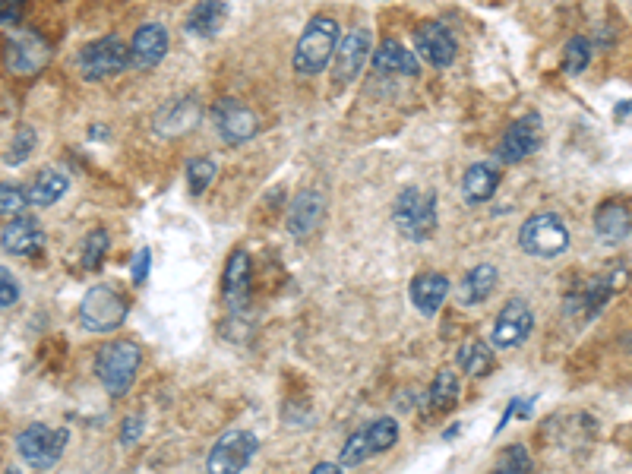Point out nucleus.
<instances>
[{"instance_id":"f257e3e1","label":"nucleus","mask_w":632,"mask_h":474,"mask_svg":"<svg viewBox=\"0 0 632 474\" xmlns=\"http://www.w3.org/2000/svg\"><path fill=\"white\" fill-rule=\"evenodd\" d=\"M339 51V23L332 16H313L294 48V70L304 76L323 73Z\"/></svg>"},{"instance_id":"f8f14e48","label":"nucleus","mask_w":632,"mask_h":474,"mask_svg":"<svg viewBox=\"0 0 632 474\" xmlns=\"http://www.w3.org/2000/svg\"><path fill=\"white\" fill-rule=\"evenodd\" d=\"M531 329H535V316H531V307L525 301H509L497 323H493V345L497 348H519Z\"/></svg>"},{"instance_id":"a878e982","label":"nucleus","mask_w":632,"mask_h":474,"mask_svg":"<svg viewBox=\"0 0 632 474\" xmlns=\"http://www.w3.org/2000/svg\"><path fill=\"white\" fill-rule=\"evenodd\" d=\"M459 367L468 373V377H487L493 370V351L478 339H468L459 348Z\"/></svg>"},{"instance_id":"6e6552de","label":"nucleus","mask_w":632,"mask_h":474,"mask_svg":"<svg viewBox=\"0 0 632 474\" xmlns=\"http://www.w3.org/2000/svg\"><path fill=\"white\" fill-rule=\"evenodd\" d=\"M130 64H133V57L117 35H105V38H98V42H92L79 51V73H83L86 79L117 76V73H124Z\"/></svg>"},{"instance_id":"c756f323","label":"nucleus","mask_w":632,"mask_h":474,"mask_svg":"<svg viewBox=\"0 0 632 474\" xmlns=\"http://www.w3.org/2000/svg\"><path fill=\"white\" fill-rule=\"evenodd\" d=\"M373 456V449H370V437H367V427L361 430H354L348 443L342 446V468H351V465H361L364 459Z\"/></svg>"},{"instance_id":"f03ea898","label":"nucleus","mask_w":632,"mask_h":474,"mask_svg":"<svg viewBox=\"0 0 632 474\" xmlns=\"http://www.w3.org/2000/svg\"><path fill=\"white\" fill-rule=\"evenodd\" d=\"M140 361H143L140 345L127 342V339H114L98 351L95 373H98V380H102V386L108 389V395L117 399V395L130 392V386L136 380V370H140Z\"/></svg>"},{"instance_id":"0eeeda50","label":"nucleus","mask_w":632,"mask_h":474,"mask_svg":"<svg viewBox=\"0 0 632 474\" xmlns=\"http://www.w3.org/2000/svg\"><path fill=\"white\" fill-rule=\"evenodd\" d=\"M127 320V301L108 285H95L79 304V323L89 332H111Z\"/></svg>"},{"instance_id":"ea45409f","label":"nucleus","mask_w":632,"mask_h":474,"mask_svg":"<svg viewBox=\"0 0 632 474\" xmlns=\"http://www.w3.org/2000/svg\"><path fill=\"white\" fill-rule=\"evenodd\" d=\"M16 19H19V7H7L4 16H0V23H4V29H10V23L16 26Z\"/></svg>"},{"instance_id":"20e7f679","label":"nucleus","mask_w":632,"mask_h":474,"mask_svg":"<svg viewBox=\"0 0 632 474\" xmlns=\"http://www.w3.org/2000/svg\"><path fill=\"white\" fill-rule=\"evenodd\" d=\"M392 219L411 241H427V237L437 231V196L421 193L418 187L402 190L392 206Z\"/></svg>"},{"instance_id":"473e14b6","label":"nucleus","mask_w":632,"mask_h":474,"mask_svg":"<svg viewBox=\"0 0 632 474\" xmlns=\"http://www.w3.org/2000/svg\"><path fill=\"white\" fill-rule=\"evenodd\" d=\"M35 143H38L35 130H32L29 124H23V127H19V130L13 133V143H10V149H7V165H23L26 158L32 155Z\"/></svg>"},{"instance_id":"cd10ccee","label":"nucleus","mask_w":632,"mask_h":474,"mask_svg":"<svg viewBox=\"0 0 632 474\" xmlns=\"http://www.w3.org/2000/svg\"><path fill=\"white\" fill-rule=\"evenodd\" d=\"M456 395H459V380H456V373H452V370H443V373H437V380H433L427 402H430L433 411H446L452 402H456Z\"/></svg>"},{"instance_id":"2eb2a0df","label":"nucleus","mask_w":632,"mask_h":474,"mask_svg":"<svg viewBox=\"0 0 632 474\" xmlns=\"http://www.w3.org/2000/svg\"><path fill=\"white\" fill-rule=\"evenodd\" d=\"M367 54H370V32L351 29L339 42V51H335V79H339L342 86L351 83L367 64Z\"/></svg>"},{"instance_id":"f3484780","label":"nucleus","mask_w":632,"mask_h":474,"mask_svg":"<svg viewBox=\"0 0 632 474\" xmlns=\"http://www.w3.org/2000/svg\"><path fill=\"white\" fill-rule=\"evenodd\" d=\"M0 244H4L7 253L13 256H32L35 250H42L45 244V231L29 215H19V219H10L4 225V234H0Z\"/></svg>"},{"instance_id":"1a4fd4ad","label":"nucleus","mask_w":632,"mask_h":474,"mask_svg":"<svg viewBox=\"0 0 632 474\" xmlns=\"http://www.w3.org/2000/svg\"><path fill=\"white\" fill-rule=\"evenodd\" d=\"M212 121H215V130H219V136L228 146L247 143L256 136V130H260L256 114L247 105L237 102V98H222V102H215L212 105Z\"/></svg>"},{"instance_id":"c85d7f7f","label":"nucleus","mask_w":632,"mask_h":474,"mask_svg":"<svg viewBox=\"0 0 632 474\" xmlns=\"http://www.w3.org/2000/svg\"><path fill=\"white\" fill-rule=\"evenodd\" d=\"M367 437H370L373 456H380V452H389L399 443V424H395V418H377L367 427Z\"/></svg>"},{"instance_id":"aec40b11","label":"nucleus","mask_w":632,"mask_h":474,"mask_svg":"<svg viewBox=\"0 0 632 474\" xmlns=\"http://www.w3.org/2000/svg\"><path fill=\"white\" fill-rule=\"evenodd\" d=\"M45 61H48V45L32 32L16 35L7 45V67L13 73H35L38 67H45Z\"/></svg>"},{"instance_id":"4be33fe9","label":"nucleus","mask_w":632,"mask_h":474,"mask_svg":"<svg viewBox=\"0 0 632 474\" xmlns=\"http://www.w3.org/2000/svg\"><path fill=\"white\" fill-rule=\"evenodd\" d=\"M373 67L380 73H402V76H418V70H421L418 57H414L402 42H395V38H386V42L377 48V54H373Z\"/></svg>"},{"instance_id":"6ab92c4d","label":"nucleus","mask_w":632,"mask_h":474,"mask_svg":"<svg viewBox=\"0 0 632 474\" xmlns=\"http://www.w3.org/2000/svg\"><path fill=\"white\" fill-rule=\"evenodd\" d=\"M165 54H168V32H165V26L146 23V26H140L133 32L130 57H133L136 67H155Z\"/></svg>"},{"instance_id":"423d86ee","label":"nucleus","mask_w":632,"mask_h":474,"mask_svg":"<svg viewBox=\"0 0 632 474\" xmlns=\"http://www.w3.org/2000/svg\"><path fill=\"white\" fill-rule=\"evenodd\" d=\"M260 449V440L250 430H228L209 449L206 474H241Z\"/></svg>"},{"instance_id":"39448f33","label":"nucleus","mask_w":632,"mask_h":474,"mask_svg":"<svg viewBox=\"0 0 632 474\" xmlns=\"http://www.w3.org/2000/svg\"><path fill=\"white\" fill-rule=\"evenodd\" d=\"M67 430H54L48 424H29L23 433L16 437V452L23 456L32 468L48 471L57 465V459L64 456L67 449Z\"/></svg>"},{"instance_id":"b1692460","label":"nucleus","mask_w":632,"mask_h":474,"mask_svg":"<svg viewBox=\"0 0 632 474\" xmlns=\"http://www.w3.org/2000/svg\"><path fill=\"white\" fill-rule=\"evenodd\" d=\"M497 279H500L497 266H490V263L474 266V269L465 275L462 288H459V301H462L465 307H474V304L487 301V298H490V291L497 288Z\"/></svg>"},{"instance_id":"58836bf2","label":"nucleus","mask_w":632,"mask_h":474,"mask_svg":"<svg viewBox=\"0 0 632 474\" xmlns=\"http://www.w3.org/2000/svg\"><path fill=\"white\" fill-rule=\"evenodd\" d=\"M149 247H143L140 253H136V260H133V282L136 285H143L149 279Z\"/></svg>"},{"instance_id":"bb28decb","label":"nucleus","mask_w":632,"mask_h":474,"mask_svg":"<svg viewBox=\"0 0 632 474\" xmlns=\"http://www.w3.org/2000/svg\"><path fill=\"white\" fill-rule=\"evenodd\" d=\"M225 19V4H212V0H206V4H196L187 16V32L193 35H212L215 29H219V23Z\"/></svg>"},{"instance_id":"2f4dec72","label":"nucleus","mask_w":632,"mask_h":474,"mask_svg":"<svg viewBox=\"0 0 632 474\" xmlns=\"http://www.w3.org/2000/svg\"><path fill=\"white\" fill-rule=\"evenodd\" d=\"M528 468H531V462H528L525 446L512 443V446H506L500 452V462H497V468H493L490 474H528Z\"/></svg>"},{"instance_id":"e433bc0d","label":"nucleus","mask_w":632,"mask_h":474,"mask_svg":"<svg viewBox=\"0 0 632 474\" xmlns=\"http://www.w3.org/2000/svg\"><path fill=\"white\" fill-rule=\"evenodd\" d=\"M19 298V285L10 269H0V307H13Z\"/></svg>"},{"instance_id":"7c9ffc66","label":"nucleus","mask_w":632,"mask_h":474,"mask_svg":"<svg viewBox=\"0 0 632 474\" xmlns=\"http://www.w3.org/2000/svg\"><path fill=\"white\" fill-rule=\"evenodd\" d=\"M187 181H190V193L193 196H200L212 181H215V162L206 155L200 158H190V165H187Z\"/></svg>"},{"instance_id":"4468645a","label":"nucleus","mask_w":632,"mask_h":474,"mask_svg":"<svg viewBox=\"0 0 632 474\" xmlns=\"http://www.w3.org/2000/svg\"><path fill=\"white\" fill-rule=\"evenodd\" d=\"M200 117H203L200 102L190 98V95H184V98H174V102H168L165 108H158L152 127H155L158 136H184L196 124H200Z\"/></svg>"},{"instance_id":"ddd939ff","label":"nucleus","mask_w":632,"mask_h":474,"mask_svg":"<svg viewBox=\"0 0 632 474\" xmlns=\"http://www.w3.org/2000/svg\"><path fill=\"white\" fill-rule=\"evenodd\" d=\"M323 215H326V193L313 190V187L301 190L288 209V231L298 237V241H304V237H310L316 228H320Z\"/></svg>"},{"instance_id":"72a5a7b5","label":"nucleus","mask_w":632,"mask_h":474,"mask_svg":"<svg viewBox=\"0 0 632 474\" xmlns=\"http://www.w3.org/2000/svg\"><path fill=\"white\" fill-rule=\"evenodd\" d=\"M591 61V42L582 35L576 38H569V45H566V73H582Z\"/></svg>"},{"instance_id":"37998d69","label":"nucleus","mask_w":632,"mask_h":474,"mask_svg":"<svg viewBox=\"0 0 632 474\" xmlns=\"http://www.w3.org/2000/svg\"><path fill=\"white\" fill-rule=\"evenodd\" d=\"M4 474H19V471H16V468H7V471H4Z\"/></svg>"},{"instance_id":"5701e85b","label":"nucleus","mask_w":632,"mask_h":474,"mask_svg":"<svg viewBox=\"0 0 632 474\" xmlns=\"http://www.w3.org/2000/svg\"><path fill=\"white\" fill-rule=\"evenodd\" d=\"M500 187V174L497 168H490L484 162L478 165H471L462 177V196H465V203L471 206H478V203H487L493 193H497Z\"/></svg>"},{"instance_id":"9d476101","label":"nucleus","mask_w":632,"mask_h":474,"mask_svg":"<svg viewBox=\"0 0 632 474\" xmlns=\"http://www.w3.org/2000/svg\"><path fill=\"white\" fill-rule=\"evenodd\" d=\"M541 117L538 114H525L522 121L512 124L506 133H503V140L497 146V158L503 165H516V162H525L528 155H535L538 146H541Z\"/></svg>"},{"instance_id":"412c9836","label":"nucleus","mask_w":632,"mask_h":474,"mask_svg":"<svg viewBox=\"0 0 632 474\" xmlns=\"http://www.w3.org/2000/svg\"><path fill=\"white\" fill-rule=\"evenodd\" d=\"M408 294H411V304L418 307L424 316H433V313L443 307V301H446L449 279H446L443 272H424V275H418V279L411 282Z\"/></svg>"},{"instance_id":"9b49d317","label":"nucleus","mask_w":632,"mask_h":474,"mask_svg":"<svg viewBox=\"0 0 632 474\" xmlns=\"http://www.w3.org/2000/svg\"><path fill=\"white\" fill-rule=\"evenodd\" d=\"M414 45H418V54L433 67H449L459 54V42L443 23H421L414 29Z\"/></svg>"},{"instance_id":"393cba45","label":"nucleus","mask_w":632,"mask_h":474,"mask_svg":"<svg viewBox=\"0 0 632 474\" xmlns=\"http://www.w3.org/2000/svg\"><path fill=\"white\" fill-rule=\"evenodd\" d=\"M70 181H67V174L61 171H54V168H45V171H38V177L29 184V206H54L61 196L67 193Z\"/></svg>"},{"instance_id":"79ce46f5","label":"nucleus","mask_w":632,"mask_h":474,"mask_svg":"<svg viewBox=\"0 0 632 474\" xmlns=\"http://www.w3.org/2000/svg\"><path fill=\"white\" fill-rule=\"evenodd\" d=\"M456 433H459V424H452V427L446 430V440H456Z\"/></svg>"},{"instance_id":"a211bd4d","label":"nucleus","mask_w":632,"mask_h":474,"mask_svg":"<svg viewBox=\"0 0 632 474\" xmlns=\"http://www.w3.org/2000/svg\"><path fill=\"white\" fill-rule=\"evenodd\" d=\"M225 304L231 310H244L250 301V256L244 250H234L228 256V266H225Z\"/></svg>"},{"instance_id":"f704fd0d","label":"nucleus","mask_w":632,"mask_h":474,"mask_svg":"<svg viewBox=\"0 0 632 474\" xmlns=\"http://www.w3.org/2000/svg\"><path fill=\"white\" fill-rule=\"evenodd\" d=\"M105 250H108V231H102V228L89 231L86 247H83V266L86 269H98V266H102Z\"/></svg>"},{"instance_id":"4c0bfd02","label":"nucleus","mask_w":632,"mask_h":474,"mask_svg":"<svg viewBox=\"0 0 632 474\" xmlns=\"http://www.w3.org/2000/svg\"><path fill=\"white\" fill-rule=\"evenodd\" d=\"M140 433H143V418H140V414H130V418L121 424V443L124 446L136 443V440H140Z\"/></svg>"},{"instance_id":"a19ab883","label":"nucleus","mask_w":632,"mask_h":474,"mask_svg":"<svg viewBox=\"0 0 632 474\" xmlns=\"http://www.w3.org/2000/svg\"><path fill=\"white\" fill-rule=\"evenodd\" d=\"M310 474H342V465H332V462H323V465H316Z\"/></svg>"},{"instance_id":"7ed1b4c3","label":"nucleus","mask_w":632,"mask_h":474,"mask_svg":"<svg viewBox=\"0 0 632 474\" xmlns=\"http://www.w3.org/2000/svg\"><path fill=\"white\" fill-rule=\"evenodd\" d=\"M519 247L535 256V260H557L569 250V228L563 225L560 215L538 212L522 222L519 228Z\"/></svg>"},{"instance_id":"dca6fc26","label":"nucleus","mask_w":632,"mask_h":474,"mask_svg":"<svg viewBox=\"0 0 632 474\" xmlns=\"http://www.w3.org/2000/svg\"><path fill=\"white\" fill-rule=\"evenodd\" d=\"M629 231H632V212H629L626 203L607 200V203L598 206V212H595V234H598L601 244L614 247V244L626 241Z\"/></svg>"},{"instance_id":"c9c22d12","label":"nucleus","mask_w":632,"mask_h":474,"mask_svg":"<svg viewBox=\"0 0 632 474\" xmlns=\"http://www.w3.org/2000/svg\"><path fill=\"white\" fill-rule=\"evenodd\" d=\"M29 206V193L19 190L13 184H4L0 187V212L4 215H13V219H19V212H23Z\"/></svg>"}]
</instances>
